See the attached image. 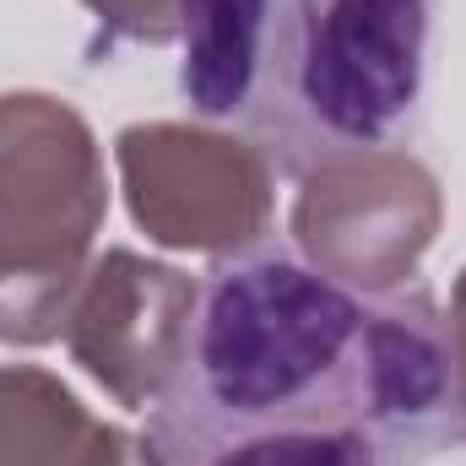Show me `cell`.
<instances>
[{
	"mask_svg": "<svg viewBox=\"0 0 466 466\" xmlns=\"http://www.w3.org/2000/svg\"><path fill=\"white\" fill-rule=\"evenodd\" d=\"M451 407L456 358L434 315L255 249L196 293L163 434L174 466H385Z\"/></svg>",
	"mask_w": 466,
	"mask_h": 466,
	"instance_id": "obj_1",
	"label": "cell"
},
{
	"mask_svg": "<svg viewBox=\"0 0 466 466\" xmlns=\"http://www.w3.org/2000/svg\"><path fill=\"white\" fill-rule=\"evenodd\" d=\"M429 27L434 0H185L179 87L196 115L315 168L412 125Z\"/></svg>",
	"mask_w": 466,
	"mask_h": 466,
	"instance_id": "obj_2",
	"label": "cell"
}]
</instances>
